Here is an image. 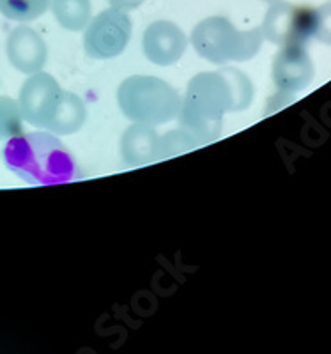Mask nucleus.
<instances>
[{"instance_id":"2eb2a0df","label":"nucleus","mask_w":331,"mask_h":354,"mask_svg":"<svg viewBox=\"0 0 331 354\" xmlns=\"http://www.w3.org/2000/svg\"><path fill=\"white\" fill-rule=\"evenodd\" d=\"M21 110L18 101L0 96V140L12 138L21 133Z\"/></svg>"},{"instance_id":"f8f14e48","label":"nucleus","mask_w":331,"mask_h":354,"mask_svg":"<svg viewBox=\"0 0 331 354\" xmlns=\"http://www.w3.org/2000/svg\"><path fill=\"white\" fill-rule=\"evenodd\" d=\"M85 119L87 110L84 101L77 94L62 91L46 129L53 135H73L84 126Z\"/></svg>"},{"instance_id":"6e6552de","label":"nucleus","mask_w":331,"mask_h":354,"mask_svg":"<svg viewBox=\"0 0 331 354\" xmlns=\"http://www.w3.org/2000/svg\"><path fill=\"white\" fill-rule=\"evenodd\" d=\"M61 93L62 88L48 73L37 71L30 75L21 87L18 100L23 121L36 128H46Z\"/></svg>"},{"instance_id":"f257e3e1","label":"nucleus","mask_w":331,"mask_h":354,"mask_svg":"<svg viewBox=\"0 0 331 354\" xmlns=\"http://www.w3.org/2000/svg\"><path fill=\"white\" fill-rule=\"evenodd\" d=\"M252 101L254 85L239 69L198 73L186 88L179 122L198 145H204L220 137L225 113L247 110Z\"/></svg>"},{"instance_id":"0eeeda50","label":"nucleus","mask_w":331,"mask_h":354,"mask_svg":"<svg viewBox=\"0 0 331 354\" xmlns=\"http://www.w3.org/2000/svg\"><path fill=\"white\" fill-rule=\"evenodd\" d=\"M314 78V64L305 50V44H287L282 46L273 61V82L276 96L273 106L280 109L296 93H301Z\"/></svg>"},{"instance_id":"39448f33","label":"nucleus","mask_w":331,"mask_h":354,"mask_svg":"<svg viewBox=\"0 0 331 354\" xmlns=\"http://www.w3.org/2000/svg\"><path fill=\"white\" fill-rule=\"evenodd\" d=\"M131 37V20L126 11L112 8L102 11L87 24L84 48L91 59L105 61L124 52Z\"/></svg>"},{"instance_id":"1a4fd4ad","label":"nucleus","mask_w":331,"mask_h":354,"mask_svg":"<svg viewBox=\"0 0 331 354\" xmlns=\"http://www.w3.org/2000/svg\"><path fill=\"white\" fill-rule=\"evenodd\" d=\"M188 39L185 32L172 21L158 20L144 32L142 48L153 64L172 66L185 55Z\"/></svg>"},{"instance_id":"a211bd4d","label":"nucleus","mask_w":331,"mask_h":354,"mask_svg":"<svg viewBox=\"0 0 331 354\" xmlns=\"http://www.w3.org/2000/svg\"><path fill=\"white\" fill-rule=\"evenodd\" d=\"M264 2H269V4H275V2H278V0H264Z\"/></svg>"},{"instance_id":"4468645a","label":"nucleus","mask_w":331,"mask_h":354,"mask_svg":"<svg viewBox=\"0 0 331 354\" xmlns=\"http://www.w3.org/2000/svg\"><path fill=\"white\" fill-rule=\"evenodd\" d=\"M52 0H0V12L15 21H32L48 11Z\"/></svg>"},{"instance_id":"f03ea898","label":"nucleus","mask_w":331,"mask_h":354,"mask_svg":"<svg viewBox=\"0 0 331 354\" xmlns=\"http://www.w3.org/2000/svg\"><path fill=\"white\" fill-rule=\"evenodd\" d=\"M4 161L11 172L30 185H62L73 181L78 174L73 154L55 135L45 131L9 138Z\"/></svg>"},{"instance_id":"9b49d317","label":"nucleus","mask_w":331,"mask_h":354,"mask_svg":"<svg viewBox=\"0 0 331 354\" xmlns=\"http://www.w3.org/2000/svg\"><path fill=\"white\" fill-rule=\"evenodd\" d=\"M121 156L128 165H147L162 160V137L154 126L133 122L121 138Z\"/></svg>"},{"instance_id":"7ed1b4c3","label":"nucleus","mask_w":331,"mask_h":354,"mask_svg":"<svg viewBox=\"0 0 331 354\" xmlns=\"http://www.w3.org/2000/svg\"><path fill=\"white\" fill-rule=\"evenodd\" d=\"M117 103L129 121L160 126L178 119L182 100L162 78L131 77L119 85Z\"/></svg>"},{"instance_id":"f3484780","label":"nucleus","mask_w":331,"mask_h":354,"mask_svg":"<svg viewBox=\"0 0 331 354\" xmlns=\"http://www.w3.org/2000/svg\"><path fill=\"white\" fill-rule=\"evenodd\" d=\"M108 4L112 8L119 9V11H133V9L140 8L144 4V0H108Z\"/></svg>"},{"instance_id":"20e7f679","label":"nucleus","mask_w":331,"mask_h":354,"mask_svg":"<svg viewBox=\"0 0 331 354\" xmlns=\"http://www.w3.org/2000/svg\"><path fill=\"white\" fill-rule=\"evenodd\" d=\"M263 28L239 30L225 17H211L202 20L191 32V43L197 53L214 64L250 61L261 50Z\"/></svg>"},{"instance_id":"423d86ee","label":"nucleus","mask_w":331,"mask_h":354,"mask_svg":"<svg viewBox=\"0 0 331 354\" xmlns=\"http://www.w3.org/2000/svg\"><path fill=\"white\" fill-rule=\"evenodd\" d=\"M314 21L315 9L278 0L267 9L261 28L264 39L278 46L307 44L308 39L314 37Z\"/></svg>"},{"instance_id":"ddd939ff","label":"nucleus","mask_w":331,"mask_h":354,"mask_svg":"<svg viewBox=\"0 0 331 354\" xmlns=\"http://www.w3.org/2000/svg\"><path fill=\"white\" fill-rule=\"evenodd\" d=\"M52 12L61 27L78 32L91 21V0H52Z\"/></svg>"},{"instance_id":"dca6fc26","label":"nucleus","mask_w":331,"mask_h":354,"mask_svg":"<svg viewBox=\"0 0 331 354\" xmlns=\"http://www.w3.org/2000/svg\"><path fill=\"white\" fill-rule=\"evenodd\" d=\"M314 37H317L321 43L331 44V2L315 9Z\"/></svg>"},{"instance_id":"9d476101","label":"nucleus","mask_w":331,"mask_h":354,"mask_svg":"<svg viewBox=\"0 0 331 354\" xmlns=\"http://www.w3.org/2000/svg\"><path fill=\"white\" fill-rule=\"evenodd\" d=\"M8 59L12 68L25 75L41 71L48 59V48L43 37L30 27H17L8 37Z\"/></svg>"}]
</instances>
